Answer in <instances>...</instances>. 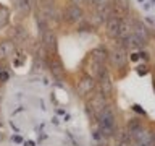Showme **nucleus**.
Instances as JSON below:
<instances>
[{
	"label": "nucleus",
	"instance_id": "obj_1",
	"mask_svg": "<svg viewBox=\"0 0 155 146\" xmlns=\"http://www.w3.org/2000/svg\"><path fill=\"white\" fill-rule=\"evenodd\" d=\"M97 120H99V127L102 135H111L115 130V114L110 107H105L104 110L97 115Z\"/></svg>",
	"mask_w": 155,
	"mask_h": 146
},
{
	"label": "nucleus",
	"instance_id": "obj_2",
	"mask_svg": "<svg viewBox=\"0 0 155 146\" xmlns=\"http://www.w3.org/2000/svg\"><path fill=\"white\" fill-rule=\"evenodd\" d=\"M41 41H42V46L47 52L50 54H55L57 52V47H58V41H57V36L52 29H47L45 33L41 36Z\"/></svg>",
	"mask_w": 155,
	"mask_h": 146
},
{
	"label": "nucleus",
	"instance_id": "obj_3",
	"mask_svg": "<svg viewBox=\"0 0 155 146\" xmlns=\"http://www.w3.org/2000/svg\"><path fill=\"white\" fill-rule=\"evenodd\" d=\"M63 18L66 19L68 23H79L82 21V18H84V12H82L81 7H78V5H70L65 13H63Z\"/></svg>",
	"mask_w": 155,
	"mask_h": 146
},
{
	"label": "nucleus",
	"instance_id": "obj_4",
	"mask_svg": "<svg viewBox=\"0 0 155 146\" xmlns=\"http://www.w3.org/2000/svg\"><path fill=\"white\" fill-rule=\"evenodd\" d=\"M99 80H100V88H102V94L104 96H110L111 91H113V85H111L110 75L108 71L105 70V67L102 65L100 71H99Z\"/></svg>",
	"mask_w": 155,
	"mask_h": 146
},
{
	"label": "nucleus",
	"instance_id": "obj_5",
	"mask_svg": "<svg viewBox=\"0 0 155 146\" xmlns=\"http://www.w3.org/2000/svg\"><path fill=\"white\" fill-rule=\"evenodd\" d=\"M94 88H95V80L94 78L92 76H84L79 83H78L76 89H78V94L84 97L87 94H91V92L94 91Z\"/></svg>",
	"mask_w": 155,
	"mask_h": 146
},
{
	"label": "nucleus",
	"instance_id": "obj_6",
	"mask_svg": "<svg viewBox=\"0 0 155 146\" xmlns=\"http://www.w3.org/2000/svg\"><path fill=\"white\" fill-rule=\"evenodd\" d=\"M108 57H110V62L113 63L115 67H124V63H126V50H124V47H116L111 50V54H108Z\"/></svg>",
	"mask_w": 155,
	"mask_h": 146
},
{
	"label": "nucleus",
	"instance_id": "obj_7",
	"mask_svg": "<svg viewBox=\"0 0 155 146\" xmlns=\"http://www.w3.org/2000/svg\"><path fill=\"white\" fill-rule=\"evenodd\" d=\"M48 68H50V73L57 80H63L65 78V68H63V63L60 62V58L52 57L50 62H48Z\"/></svg>",
	"mask_w": 155,
	"mask_h": 146
},
{
	"label": "nucleus",
	"instance_id": "obj_8",
	"mask_svg": "<svg viewBox=\"0 0 155 146\" xmlns=\"http://www.w3.org/2000/svg\"><path fill=\"white\" fill-rule=\"evenodd\" d=\"M123 46L124 47H128V49H142L145 46V41L142 37H139L137 34H134V33H131L128 34L124 39H123Z\"/></svg>",
	"mask_w": 155,
	"mask_h": 146
},
{
	"label": "nucleus",
	"instance_id": "obj_9",
	"mask_svg": "<svg viewBox=\"0 0 155 146\" xmlns=\"http://www.w3.org/2000/svg\"><path fill=\"white\" fill-rule=\"evenodd\" d=\"M120 26H121V19L118 16L107 19V34L110 37H120Z\"/></svg>",
	"mask_w": 155,
	"mask_h": 146
},
{
	"label": "nucleus",
	"instance_id": "obj_10",
	"mask_svg": "<svg viewBox=\"0 0 155 146\" xmlns=\"http://www.w3.org/2000/svg\"><path fill=\"white\" fill-rule=\"evenodd\" d=\"M13 52H15L13 41H2V42H0V62L7 60Z\"/></svg>",
	"mask_w": 155,
	"mask_h": 146
},
{
	"label": "nucleus",
	"instance_id": "obj_11",
	"mask_svg": "<svg viewBox=\"0 0 155 146\" xmlns=\"http://www.w3.org/2000/svg\"><path fill=\"white\" fill-rule=\"evenodd\" d=\"M15 7L21 15H28L32 10V0H13Z\"/></svg>",
	"mask_w": 155,
	"mask_h": 146
},
{
	"label": "nucleus",
	"instance_id": "obj_12",
	"mask_svg": "<svg viewBox=\"0 0 155 146\" xmlns=\"http://www.w3.org/2000/svg\"><path fill=\"white\" fill-rule=\"evenodd\" d=\"M91 58H92L94 62L100 63V65H104V62L108 58V54H107V50H104L102 47H99V49H94V50H92Z\"/></svg>",
	"mask_w": 155,
	"mask_h": 146
},
{
	"label": "nucleus",
	"instance_id": "obj_13",
	"mask_svg": "<svg viewBox=\"0 0 155 146\" xmlns=\"http://www.w3.org/2000/svg\"><path fill=\"white\" fill-rule=\"evenodd\" d=\"M133 33H134V34H137L139 37H142L144 41L147 42L149 33H147V28H145L144 24H140L139 21H134V23H133Z\"/></svg>",
	"mask_w": 155,
	"mask_h": 146
},
{
	"label": "nucleus",
	"instance_id": "obj_14",
	"mask_svg": "<svg viewBox=\"0 0 155 146\" xmlns=\"http://www.w3.org/2000/svg\"><path fill=\"white\" fill-rule=\"evenodd\" d=\"M36 23H37V28H39V31H41V36L44 33L47 31V23H45V18L42 16V15H36Z\"/></svg>",
	"mask_w": 155,
	"mask_h": 146
},
{
	"label": "nucleus",
	"instance_id": "obj_15",
	"mask_svg": "<svg viewBox=\"0 0 155 146\" xmlns=\"http://www.w3.org/2000/svg\"><path fill=\"white\" fill-rule=\"evenodd\" d=\"M139 128H142L140 120H137V119H129V122H128V131H129V133H134V131L139 130Z\"/></svg>",
	"mask_w": 155,
	"mask_h": 146
},
{
	"label": "nucleus",
	"instance_id": "obj_16",
	"mask_svg": "<svg viewBox=\"0 0 155 146\" xmlns=\"http://www.w3.org/2000/svg\"><path fill=\"white\" fill-rule=\"evenodd\" d=\"M8 21V10L5 7H0V28L5 26Z\"/></svg>",
	"mask_w": 155,
	"mask_h": 146
},
{
	"label": "nucleus",
	"instance_id": "obj_17",
	"mask_svg": "<svg viewBox=\"0 0 155 146\" xmlns=\"http://www.w3.org/2000/svg\"><path fill=\"white\" fill-rule=\"evenodd\" d=\"M10 78V73L7 71V68L2 67V71H0V83H7Z\"/></svg>",
	"mask_w": 155,
	"mask_h": 146
},
{
	"label": "nucleus",
	"instance_id": "obj_18",
	"mask_svg": "<svg viewBox=\"0 0 155 146\" xmlns=\"http://www.w3.org/2000/svg\"><path fill=\"white\" fill-rule=\"evenodd\" d=\"M92 3L95 5V7H102V5H107L108 3V0H91Z\"/></svg>",
	"mask_w": 155,
	"mask_h": 146
},
{
	"label": "nucleus",
	"instance_id": "obj_19",
	"mask_svg": "<svg viewBox=\"0 0 155 146\" xmlns=\"http://www.w3.org/2000/svg\"><path fill=\"white\" fill-rule=\"evenodd\" d=\"M116 5H120L121 8H126L128 7V0H116Z\"/></svg>",
	"mask_w": 155,
	"mask_h": 146
},
{
	"label": "nucleus",
	"instance_id": "obj_20",
	"mask_svg": "<svg viewBox=\"0 0 155 146\" xmlns=\"http://www.w3.org/2000/svg\"><path fill=\"white\" fill-rule=\"evenodd\" d=\"M71 5H78V7H81L82 3H84V0H70Z\"/></svg>",
	"mask_w": 155,
	"mask_h": 146
},
{
	"label": "nucleus",
	"instance_id": "obj_21",
	"mask_svg": "<svg viewBox=\"0 0 155 146\" xmlns=\"http://www.w3.org/2000/svg\"><path fill=\"white\" fill-rule=\"evenodd\" d=\"M133 109H134V110H137V112H142V115H144V110H142V109H140V107H139V106H133Z\"/></svg>",
	"mask_w": 155,
	"mask_h": 146
},
{
	"label": "nucleus",
	"instance_id": "obj_22",
	"mask_svg": "<svg viewBox=\"0 0 155 146\" xmlns=\"http://www.w3.org/2000/svg\"><path fill=\"white\" fill-rule=\"evenodd\" d=\"M136 146H147V144H136Z\"/></svg>",
	"mask_w": 155,
	"mask_h": 146
},
{
	"label": "nucleus",
	"instance_id": "obj_23",
	"mask_svg": "<svg viewBox=\"0 0 155 146\" xmlns=\"http://www.w3.org/2000/svg\"><path fill=\"white\" fill-rule=\"evenodd\" d=\"M0 71H2V65H0Z\"/></svg>",
	"mask_w": 155,
	"mask_h": 146
},
{
	"label": "nucleus",
	"instance_id": "obj_24",
	"mask_svg": "<svg viewBox=\"0 0 155 146\" xmlns=\"http://www.w3.org/2000/svg\"><path fill=\"white\" fill-rule=\"evenodd\" d=\"M116 146H121V144H116Z\"/></svg>",
	"mask_w": 155,
	"mask_h": 146
},
{
	"label": "nucleus",
	"instance_id": "obj_25",
	"mask_svg": "<svg viewBox=\"0 0 155 146\" xmlns=\"http://www.w3.org/2000/svg\"><path fill=\"white\" fill-rule=\"evenodd\" d=\"M152 146H155V143H153V144H152Z\"/></svg>",
	"mask_w": 155,
	"mask_h": 146
},
{
	"label": "nucleus",
	"instance_id": "obj_26",
	"mask_svg": "<svg viewBox=\"0 0 155 146\" xmlns=\"http://www.w3.org/2000/svg\"><path fill=\"white\" fill-rule=\"evenodd\" d=\"M153 86H155V85H153Z\"/></svg>",
	"mask_w": 155,
	"mask_h": 146
}]
</instances>
